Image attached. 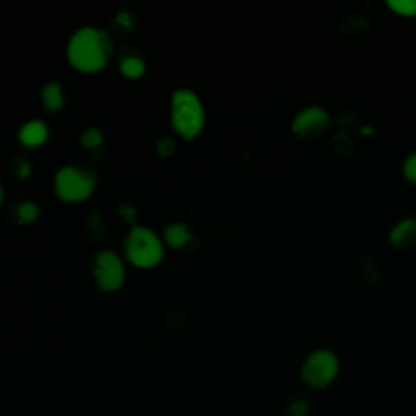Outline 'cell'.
I'll use <instances>...</instances> for the list:
<instances>
[{"label": "cell", "instance_id": "obj_1", "mask_svg": "<svg viewBox=\"0 0 416 416\" xmlns=\"http://www.w3.org/2000/svg\"><path fill=\"white\" fill-rule=\"evenodd\" d=\"M113 49L106 31L93 26L77 30L68 41L67 56L75 68L82 72H96L106 66L108 54Z\"/></svg>", "mask_w": 416, "mask_h": 416}, {"label": "cell", "instance_id": "obj_2", "mask_svg": "<svg viewBox=\"0 0 416 416\" xmlns=\"http://www.w3.org/2000/svg\"><path fill=\"white\" fill-rule=\"evenodd\" d=\"M171 119L184 138H192L205 124V109L199 96L189 88H179L171 99Z\"/></svg>", "mask_w": 416, "mask_h": 416}, {"label": "cell", "instance_id": "obj_3", "mask_svg": "<svg viewBox=\"0 0 416 416\" xmlns=\"http://www.w3.org/2000/svg\"><path fill=\"white\" fill-rule=\"evenodd\" d=\"M126 249L130 262L138 267H153L163 257L161 239L147 226H133L130 229Z\"/></svg>", "mask_w": 416, "mask_h": 416}, {"label": "cell", "instance_id": "obj_4", "mask_svg": "<svg viewBox=\"0 0 416 416\" xmlns=\"http://www.w3.org/2000/svg\"><path fill=\"white\" fill-rule=\"evenodd\" d=\"M94 183L96 178L92 171L77 166H63L56 174V192L63 200L78 202L92 194Z\"/></svg>", "mask_w": 416, "mask_h": 416}, {"label": "cell", "instance_id": "obj_5", "mask_svg": "<svg viewBox=\"0 0 416 416\" xmlns=\"http://www.w3.org/2000/svg\"><path fill=\"white\" fill-rule=\"evenodd\" d=\"M338 361L334 353L319 350L309 356L302 367V379L312 387H324L337 376Z\"/></svg>", "mask_w": 416, "mask_h": 416}, {"label": "cell", "instance_id": "obj_6", "mask_svg": "<svg viewBox=\"0 0 416 416\" xmlns=\"http://www.w3.org/2000/svg\"><path fill=\"white\" fill-rule=\"evenodd\" d=\"M94 275L98 285L106 291H114L126 276L124 264L113 250H101L94 259Z\"/></svg>", "mask_w": 416, "mask_h": 416}, {"label": "cell", "instance_id": "obj_7", "mask_svg": "<svg viewBox=\"0 0 416 416\" xmlns=\"http://www.w3.org/2000/svg\"><path fill=\"white\" fill-rule=\"evenodd\" d=\"M327 122L329 114L322 108L311 106V108H306L295 117L293 129L300 133V135H307V133L321 130Z\"/></svg>", "mask_w": 416, "mask_h": 416}, {"label": "cell", "instance_id": "obj_8", "mask_svg": "<svg viewBox=\"0 0 416 416\" xmlns=\"http://www.w3.org/2000/svg\"><path fill=\"white\" fill-rule=\"evenodd\" d=\"M47 135H49V129H47L46 122H42L39 119L28 121L20 129V140L23 142L25 145L30 147L41 145L47 138Z\"/></svg>", "mask_w": 416, "mask_h": 416}, {"label": "cell", "instance_id": "obj_9", "mask_svg": "<svg viewBox=\"0 0 416 416\" xmlns=\"http://www.w3.org/2000/svg\"><path fill=\"white\" fill-rule=\"evenodd\" d=\"M164 238H166V241L171 246L181 247L190 239V231L188 225H184V223H173V225H169L164 229Z\"/></svg>", "mask_w": 416, "mask_h": 416}, {"label": "cell", "instance_id": "obj_10", "mask_svg": "<svg viewBox=\"0 0 416 416\" xmlns=\"http://www.w3.org/2000/svg\"><path fill=\"white\" fill-rule=\"evenodd\" d=\"M42 101L47 109H61L63 106V96H62V87L57 82H49L42 88Z\"/></svg>", "mask_w": 416, "mask_h": 416}, {"label": "cell", "instance_id": "obj_11", "mask_svg": "<svg viewBox=\"0 0 416 416\" xmlns=\"http://www.w3.org/2000/svg\"><path fill=\"white\" fill-rule=\"evenodd\" d=\"M416 233V218H408V220L400 221L391 233V239L393 243H405L407 239Z\"/></svg>", "mask_w": 416, "mask_h": 416}, {"label": "cell", "instance_id": "obj_12", "mask_svg": "<svg viewBox=\"0 0 416 416\" xmlns=\"http://www.w3.org/2000/svg\"><path fill=\"white\" fill-rule=\"evenodd\" d=\"M121 71L126 77L137 78V77H140L143 72H145V63H143L142 59L130 56V57H126L124 61L121 62Z\"/></svg>", "mask_w": 416, "mask_h": 416}, {"label": "cell", "instance_id": "obj_13", "mask_svg": "<svg viewBox=\"0 0 416 416\" xmlns=\"http://www.w3.org/2000/svg\"><path fill=\"white\" fill-rule=\"evenodd\" d=\"M38 205L33 204V202H23V204H20L18 207V216L20 220L23 221H33L36 220V216H38Z\"/></svg>", "mask_w": 416, "mask_h": 416}, {"label": "cell", "instance_id": "obj_14", "mask_svg": "<svg viewBox=\"0 0 416 416\" xmlns=\"http://www.w3.org/2000/svg\"><path fill=\"white\" fill-rule=\"evenodd\" d=\"M389 5L398 13L413 15L416 13V0H389Z\"/></svg>", "mask_w": 416, "mask_h": 416}, {"label": "cell", "instance_id": "obj_15", "mask_svg": "<svg viewBox=\"0 0 416 416\" xmlns=\"http://www.w3.org/2000/svg\"><path fill=\"white\" fill-rule=\"evenodd\" d=\"M82 142H83V145L88 147V148L98 147L99 143L103 142V135H101L99 129H88V130L83 132Z\"/></svg>", "mask_w": 416, "mask_h": 416}, {"label": "cell", "instance_id": "obj_16", "mask_svg": "<svg viewBox=\"0 0 416 416\" xmlns=\"http://www.w3.org/2000/svg\"><path fill=\"white\" fill-rule=\"evenodd\" d=\"M12 168H13L15 173L20 176V178H25V176L30 174V163L26 161L23 157L15 158L13 163H12Z\"/></svg>", "mask_w": 416, "mask_h": 416}, {"label": "cell", "instance_id": "obj_17", "mask_svg": "<svg viewBox=\"0 0 416 416\" xmlns=\"http://www.w3.org/2000/svg\"><path fill=\"white\" fill-rule=\"evenodd\" d=\"M157 148H158V152L163 154V157H171V154H173V152L176 150V145H174V142L171 140L169 137H163L161 140L158 142Z\"/></svg>", "mask_w": 416, "mask_h": 416}, {"label": "cell", "instance_id": "obj_18", "mask_svg": "<svg viewBox=\"0 0 416 416\" xmlns=\"http://www.w3.org/2000/svg\"><path fill=\"white\" fill-rule=\"evenodd\" d=\"M288 412H290L291 416H304L307 413V405L301 402V400H298V402H293L290 405Z\"/></svg>", "mask_w": 416, "mask_h": 416}, {"label": "cell", "instance_id": "obj_19", "mask_svg": "<svg viewBox=\"0 0 416 416\" xmlns=\"http://www.w3.org/2000/svg\"><path fill=\"white\" fill-rule=\"evenodd\" d=\"M405 174H407L410 179L416 181V153H413L412 157L407 159V163H405Z\"/></svg>", "mask_w": 416, "mask_h": 416}, {"label": "cell", "instance_id": "obj_20", "mask_svg": "<svg viewBox=\"0 0 416 416\" xmlns=\"http://www.w3.org/2000/svg\"><path fill=\"white\" fill-rule=\"evenodd\" d=\"M0 200H2V185H0Z\"/></svg>", "mask_w": 416, "mask_h": 416}]
</instances>
